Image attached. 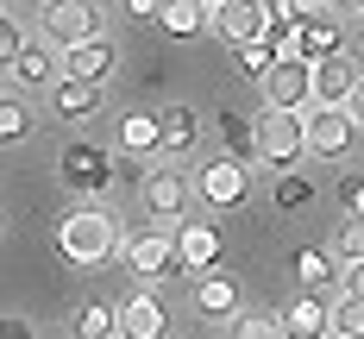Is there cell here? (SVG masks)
<instances>
[{"mask_svg": "<svg viewBox=\"0 0 364 339\" xmlns=\"http://www.w3.org/2000/svg\"><path fill=\"white\" fill-rule=\"evenodd\" d=\"M13 75H19V82H32V88H57V82H63V75H57V57H50V50H38V44L13 63Z\"/></svg>", "mask_w": 364, "mask_h": 339, "instance_id": "27", "label": "cell"}, {"mask_svg": "<svg viewBox=\"0 0 364 339\" xmlns=\"http://www.w3.org/2000/svg\"><path fill=\"white\" fill-rule=\"evenodd\" d=\"M170 38H195L201 26H214V6L208 0H164V19H157Z\"/></svg>", "mask_w": 364, "mask_h": 339, "instance_id": "19", "label": "cell"}, {"mask_svg": "<svg viewBox=\"0 0 364 339\" xmlns=\"http://www.w3.org/2000/svg\"><path fill=\"white\" fill-rule=\"evenodd\" d=\"M113 63H119V50H113V38H82V44H70L63 50V75H82V82H107Z\"/></svg>", "mask_w": 364, "mask_h": 339, "instance_id": "14", "label": "cell"}, {"mask_svg": "<svg viewBox=\"0 0 364 339\" xmlns=\"http://www.w3.org/2000/svg\"><path fill=\"white\" fill-rule=\"evenodd\" d=\"M346 6H358V13H364V0H346Z\"/></svg>", "mask_w": 364, "mask_h": 339, "instance_id": "41", "label": "cell"}, {"mask_svg": "<svg viewBox=\"0 0 364 339\" xmlns=\"http://www.w3.org/2000/svg\"><path fill=\"white\" fill-rule=\"evenodd\" d=\"M314 195H321V188H314V176H301V170H283V176H277V195H270V201H277L283 214H301V208H308Z\"/></svg>", "mask_w": 364, "mask_h": 339, "instance_id": "26", "label": "cell"}, {"mask_svg": "<svg viewBox=\"0 0 364 339\" xmlns=\"http://www.w3.org/2000/svg\"><path fill=\"white\" fill-rule=\"evenodd\" d=\"M26 132H32V113H26V101H6V107H0V139H6V145H19Z\"/></svg>", "mask_w": 364, "mask_h": 339, "instance_id": "32", "label": "cell"}, {"mask_svg": "<svg viewBox=\"0 0 364 339\" xmlns=\"http://www.w3.org/2000/svg\"><path fill=\"white\" fill-rule=\"evenodd\" d=\"M295 157H308V119H301V107H264L257 113V163H270L283 176V170H295Z\"/></svg>", "mask_w": 364, "mask_h": 339, "instance_id": "2", "label": "cell"}, {"mask_svg": "<svg viewBox=\"0 0 364 339\" xmlns=\"http://www.w3.org/2000/svg\"><path fill=\"white\" fill-rule=\"evenodd\" d=\"M220 145H226V157H245V163H257V119H245V113H220Z\"/></svg>", "mask_w": 364, "mask_h": 339, "instance_id": "20", "label": "cell"}, {"mask_svg": "<svg viewBox=\"0 0 364 339\" xmlns=\"http://www.w3.org/2000/svg\"><path fill=\"white\" fill-rule=\"evenodd\" d=\"M26 50H32V44H26V32H19V19H0V57H6V63H19Z\"/></svg>", "mask_w": 364, "mask_h": 339, "instance_id": "33", "label": "cell"}, {"mask_svg": "<svg viewBox=\"0 0 364 339\" xmlns=\"http://www.w3.org/2000/svg\"><path fill=\"white\" fill-rule=\"evenodd\" d=\"M333 50H339V32H333L327 6H321V13H308V19L283 38V57H308V63H321V57H333Z\"/></svg>", "mask_w": 364, "mask_h": 339, "instance_id": "12", "label": "cell"}, {"mask_svg": "<svg viewBox=\"0 0 364 339\" xmlns=\"http://www.w3.org/2000/svg\"><path fill=\"white\" fill-rule=\"evenodd\" d=\"M339 289H346V296H358V301H364V264H346V283H339Z\"/></svg>", "mask_w": 364, "mask_h": 339, "instance_id": "36", "label": "cell"}, {"mask_svg": "<svg viewBox=\"0 0 364 339\" xmlns=\"http://www.w3.org/2000/svg\"><path fill=\"white\" fill-rule=\"evenodd\" d=\"M75 339H113L119 333V314H113L107 301H88V308H75Z\"/></svg>", "mask_w": 364, "mask_h": 339, "instance_id": "25", "label": "cell"}, {"mask_svg": "<svg viewBox=\"0 0 364 339\" xmlns=\"http://www.w3.org/2000/svg\"><path fill=\"white\" fill-rule=\"evenodd\" d=\"M333 258L339 264H364V214H352V220L333 232Z\"/></svg>", "mask_w": 364, "mask_h": 339, "instance_id": "29", "label": "cell"}, {"mask_svg": "<svg viewBox=\"0 0 364 339\" xmlns=\"http://www.w3.org/2000/svg\"><path fill=\"white\" fill-rule=\"evenodd\" d=\"M119 258H126V270H132L139 283H164V276H176V270H182L170 232H132V239L119 245Z\"/></svg>", "mask_w": 364, "mask_h": 339, "instance_id": "9", "label": "cell"}, {"mask_svg": "<svg viewBox=\"0 0 364 339\" xmlns=\"http://www.w3.org/2000/svg\"><path fill=\"white\" fill-rule=\"evenodd\" d=\"M301 6H308V13H321V6H327V0H301Z\"/></svg>", "mask_w": 364, "mask_h": 339, "instance_id": "40", "label": "cell"}, {"mask_svg": "<svg viewBox=\"0 0 364 339\" xmlns=\"http://www.w3.org/2000/svg\"><path fill=\"white\" fill-rule=\"evenodd\" d=\"M264 13H270V38H277V44L308 19V6H301V0H264Z\"/></svg>", "mask_w": 364, "mask_h": 339, "instance_id": "31", "label": "cell"}, {"mask_svg": "<svg viewBox=\"0 0 364 339\" xmlns=\"http://www.w3.org/2000/svg\"><path fill=\"white\" fill-rule=\"evenodd\" d=\"M50 113L57 119H95L101 113V82H82V75H63L57 88H50Z\"/></svg>", "mask_w": 364, "mask_h": 339, "instance_id": "17", "label": "cell"}, {"mask_svg": "<svg viewBox=\"0 0 364 339\" xmlns=\"http://www.w3.org/2000/svg\"><path fill=\"white\" fill-rule=\"evenodd\" d=\"M358 82H364V75L352 70L339 50H333V57H321V63H314V101H321V107H346Z\"/></svg>", "mask_w": 364, "mask_h": 339, "instance_id": "16", "label": "cell"}, {"mask_svg": "<svg viewBox=\"0 0 364 339\" xmlns=\"http://www.w3.org/2000/svg\"><path fill=\"white\" fill-rule=\"evenodd\" d=\"M195 188H201V201H208L214 214H239V208L252 201V163H245V157H208V163L195 170Z\"/></svg>", "mask_w": 364, "mask_h": 339, "instance_id": "3", "label": "cell"}, {"mask_svg": "<svg viewBox=\"0 0 364 339\" xmlns=\"http://www.w3.org/2000/svg\"><path fill=\"white\" fill-rule=\"evenodd\" d=\"M119 333L126 339H164L170 333V314H164L157 289H139L132 301H119Z\"/></svg>", "mask_w": 364, "mask_h": 339, "instance_id": "13", "label": "cell"}, {"mask_svg": "<svg viewBox=\"0 0 364 339\" xmlns=\"http://www.w3.org/2000/svg\"><path fill=\"white\" fill-rule=\"evenodd\" d=\"M113 339H126V333H113Z\"/></svg>", "mask_w": 364, "mask_h": 339, "instance_id": "44", "label": "cell"}, {"mask_svg": "<svg viewBox=\"0 0 364 339\" xmlns=\"http://www.w3.org/2000/svg\"><path fill=\"white\" fill-rule=\"evenodd\" d=\"M295 276H301V289H333V283H346V264L333 252H295Z\"/></svg>", "mask_w": 364, "mask_h": 339, "instance_id": "23", "label": "cell"}, {"mask_svg": "<svg viewBox=\"0 0 364 339\" xmlns=\"http://www.w3.org/2000/svg\"><path fill=\"white\" fill-rule=\"evenodd\" d=\"M0 339H32V327H26V321H19V314H13V321H6V327H0Z\"/></svg>", "mask_w": 364, "mask_h": 339, "instance_id": "37", "label": "cell"}, {"mask_svg": "<svg viewBox=\"0 0 364 339\" xmlns=\"http://www.w3.org/2000/svg\"><path fill=\"white\" fill-rule=\"evenodd\" d=\"M226 339H289L283 333V314H264V308H245L226 321Z\"/></svg>", "mask_w": 364, "mask_h": 339, "instance_id": "24", "label": "cell"}, {"mask_svg": "<svg viewBox=\"0 0 364 339\" xmlns=\"http://www.w3.org/2000/svg\"><path fill=\"white\" fill-rule=\"evenodd\" d=\"M151 170H145V157H139V151H119V157H113V183H145Z\"/></svg>", "mask_w": 364, "mask_h": 339, "instance_id": "34", "label": "cell"}, {"mask_svg": "<svg viewBox=\"0 0 364 339\" xmlns=\"http://www.w3.org/2000/svg\"><path fill=\"white\" fill-rule=\"evenodd\" d=\"M283 333L289 339H333V296L327 289H301L283 308Z\"/></svg>", "mask_w": 364, "mask_h": 339, "instance_id": "11", "label": "cell"}, {"mask_svg": "<svg viewBox=\"0 0 364 339\" xmlns=\"http://www.w3.org/2000/svg\"><path fill=\"white\" fill-rule=\"evenodd\" d=\"M346 107H352V119H358V126H364V82H358V88H352V101H346Z\"/></svg>", "mask_w": 364, "mask_h": 339, "instance_id": "38", "label": "cell"}, {"mask_svg": "<svg viewBox=\"0 0 364 339\" xmlns=\"http://www.w3.org/2000/svg\"><path fill=\"white\" fill-rule=\"evenodd\" d=\"M57 245H63V258H70V264L95 270V264H107L126 239H119L113 214H101V208H75L70 220H63V232H57Z\"/></svg>", "mask_w": 364, "mask_h": 339, "instance_id": "1", "label": "cell"}, {"mask_svg": "<svg viewBox=\"0 0 364 339\" xmlns=\"http://www.w3.org/2000/svg\"><path fill=\"white\" fill-rule=\"evenodd\" d=\"M301 119H308V157H327V163H339V157H352V139H358V119H352V107H301Z\"/></svg>", "mask_w": 364, "mask_h": 339, "instance_id": "5", "label": "cell"}, {"mask_svg": "<svg viewBox=\"0 0 364 339\" xmlns=\"http://www.w3.org/2000/svg\"><path fill=\"white\" fill-rule=\"evenodd\" d=\"M195 132H201V119L188 101H170L164 107V157H176V151H195Z\"/></svg>", "mask_w": 364, "mask_h": 339, "instance_id": "22", "label": "cell"}, {"mask_svg": "<svg viewBox=\"0 0 364 339\" xmlns=\"http://www.w3.org/2000/svg\"><path fill=\"white\" fill-rule=\"evenodd\" d=\"M352 214H364V183H358V201H352Z\"/></svg>", "mask_w": 364, "mask_h": 339, "instance_id": "39", "label": "cell"}, {"mask_svg": "<svg viewBox=\"0 0 364 339\" xmlns=\"http://www.w3.org/2000/svg\"><path fill=\"white\" fill-rule=\"evenodd\" d=\"M139 195H145L151 220H164V226H182L188 220V201H201V188L188 183L182 170H170V163H157L145 183H139Z\"/></svg>", "mask_w": 364, "mask_h": 339, "instance_id": "6", "label": "cell"}, {"mask_svg": "<svg viewBox=\"0 0 364 339\" xmlns=\"http://www.w3.org/2000/svg\"><path fill=\"white\" fill-rule=\"evenodd\" d=\"M176 258H182L188 276L214 270V264H220V232H214L208 220H182V226H176Z\"/></svg>", "mask_w": 364, "mask_h": 339, "instance_id": "15", "label": "cell"}, {"mask_svg": "<svg viewBox=\"0 0 364 339\" xmlns=\"http://www.w3.org/2000/svg\"><path fill=\"white\" fill-rule=\"evenodd\" d=\"M195 308H201L208 321H232V314H245V308H239V283H232V276H208V283L195 289Z\"/></svg>", "mask_w": 364, "mask_h": 339, "instance_id": "21", "label": "cell"}, {"mask_svg": "<svg viewBox=\"0 0 364 339\" xmlns=\"http://www.w3.org/2000/svg\"><path fill=\"white\" fill-rule=\"evenodd\" d=\"M333 339H339V333H333Z\"/></svg>", "mask_w": 364, "mask_h": 339, "instance_id": "45", "label": "cell"}, {"mask_svg": "<svg viewBox=\"0 0 364 339\" xmlns=\"http://www.w3.org/2000/svg\"><path fill=\"white\" fill-rule=\"evenodd\" d=\"M57 176H63L70 195H101V188L113 183V157L95 151L88 139H70V145L57 151Z\"/></svg>", "mask_w": 364, "mask_h": 339, "instance_id": "7", "label": "cell"}, {"mask_svg": "<svg viewBox=\"0 0 364 339\" xmlns=\"http://www.w3.org/2000/svg\"><path fill=\"white\" fill-rule=\"evenodd\" d=\"M270 107H314V63L308 57H277L270 70L257 75Z\"/></svg>", "mask_w": 364, "mask_h": 339, "instance_id": "8", "label": "cell"}, {"mask_svg": "<svg viewBox=\"0 0 364 339\" xmlns=\"http://www.w3.org/2000/svg\"><path fill=\"white\" fill-rule=\"evenodd\" d=\"M214 32L220 44H257V38H270V13H264V0H220L214 6Z\"/></svg>", "mask_w": 364, "mask_h": 339, "instance_id": "10", "label": "cell"}, {"mask_svg": "<svg viewBox=\"0 0 364 339\" xmlns=\"http://www.w3.org/2000/svg\"><path fill=\"white\" fill-rule=\"evenodd\" d=\"M333 333L339 339H364V301L346 296V289L333 296Z\"/></svg>", "mask_w": 364, "mask_h": 339, "instance_id": "28", "label": "cell"}, {"mask_svg": "<svg viewBox=\"0 0 364 339\" xmlns=\"http://www.w3.org/2000/svg\"><path fill=\"white\" fill-rule=\"evenodd\" d=\"M208 6H220V0H208Z\"/></svg>", "mask_w": 364, "mask_h": 339, "instance_id": "43", "label": "cell"}, {"mask_svg": "<svg viewBox=\"0 0 364 339\" xmlns=\"http://www.w3.org/2000/svg\"><path fill=\"white\" fill-rule=\"evenodd\" d=\"M38 26H44V44H63V50H70L82 38L107 32V13H101V0H44Z\"/></svg>", "mask_w": 364, "mask_h": 339, "instance_id": "4", "label": "cell"}, {"mask_svg": "<svg viewBox=\"0 0 364 339\" xmlns=\"http://www.w3.org/2000/svg\"><path fill=\"white\" fill-rule=\"evenodd\" d=\"M132 19H164V0H126Z\"/></svg>", "mask_w": 364, "mask_h": 339, "instance_id": "35", "label": "cell"}, {"mask_svg": "<svg viewBox=\"0 0 364 339\" xmlns=\"http://www.w3.org/2000/svg\"><path fill=\"white\" fill-rule=\"evenodd\" d=\"M358 32H364V13H358Z\"/></svg>", "mask_w": 364, "mask_h": 339, "instance_id": "42", "label": "cell"}, {"mask_svg": "<svg viewBox=\"0 0 364 339\" xmlns=\"http://www.w3.org/2000/svg\"><path fill=\"white\" fill-rule=\"evenodd\" d=\"M277 57H283V44H277V38H257V44H239V50H232V63H239V70H252V75H264Z\"/></svg>", "mask_w": 364, "mask_h": 339, "instance_id": "30", "label": "cell"}, {"mask_svg": "<svg viewBox=\"0 0 364 339\" xmlns=\"http://www.w3.org/2000/svg\"><path fill=\"white\" fill-rule=\"evenodd\" d=\"M119 145L139 157H164V113H126L119 119Z\"/></svg>", "mask_w": 364, "mask_h": 339, "instance_id": "18", "label": "cell"}]
</instances>
